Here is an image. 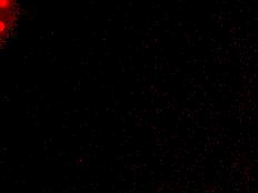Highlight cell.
Returning a JSON list of instances; mask_svg holds the SVG:
<instances>
[{
	"mask_svg": "<svg viewBox=\"0 0 258 193\" xmlns=\"http://www.w3.org/2000/svg\"><path fill=\"white\" fill-rule=\"evenodd\" d=\"M20 20L18 0H0V38L2 45L13 38Z\"/></svg>",
	"mask_w": 258,
	"mask_h": 193,
	"instance_id": "6da1fadb",
	"label": "cell"
}]
</instances>
